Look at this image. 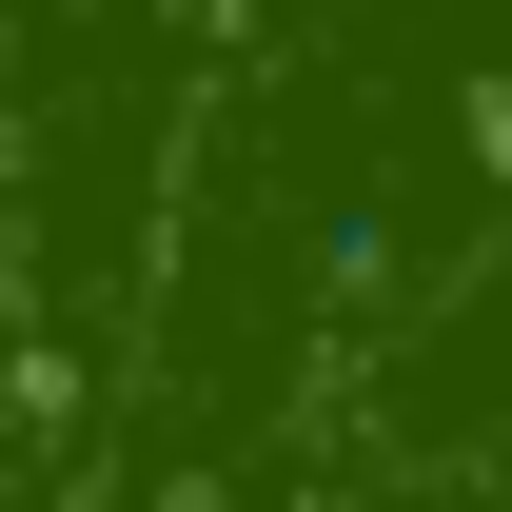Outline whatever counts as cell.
Instances as JSON below:
<instances>
[{
  "label": "cell",
  "instance_id": "cell-1",
  "mask_svg": "<svg viewBox=\"0 0 512 512\" xmlns=\"http://www.w3.org/2000/svg\"><path fill=\"white\" fill-rule=\"evenodd\" d=\"M217 79H237V0H0V276H20V394L79 414V394L119 375Z\"/></svg>",
  "mask_w": 512,
  "mask_h": 512
}]
</instances>
